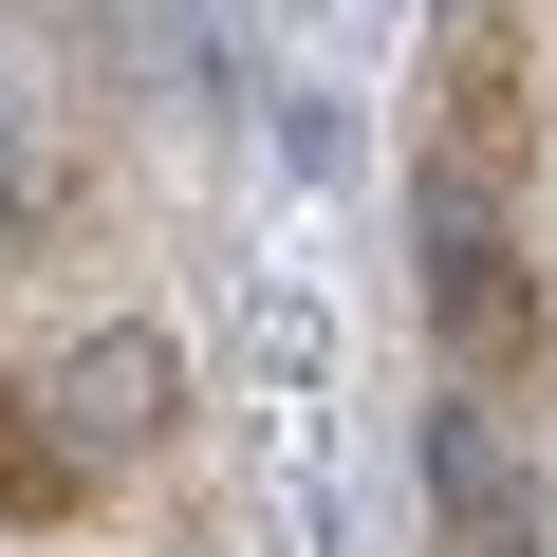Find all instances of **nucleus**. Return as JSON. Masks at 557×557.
Instances as JSON below:
<instances>
[{"label":"nucleus","mask_w":557,"mask_h":557,"mask_svg":"<svg viewBox=\"0 0 557 557\" xmlns=\"http://www.w3.org/2000/svg\"><path fill=\"white\" fill-rule=\"evenodd\" d=\"M428 539L446 557H557V502H539V446L502 428V391H428Z\"/></svg>","instance_id":"2"},{"label":"nucleus","mask_w":557,"mask_h":557,"mask_svg":"<svg viewBox=\"0 0 557 557\" xmlns=\"http://www.w3.org/2000/svg\"><path fill=\"white\" fill-rule=\"evenodd\" d=\"M94 483H112V465H94V446L57 428V391L20 372V391H0V520H75Z\"/></svg>","instance_id":"4"},{"label":"nucleus","mask_w":557,"mask_h":557,"mask_svg":"<svg viewBox=\"0 0 557 557\" xmlns=\"http://www.w3.org/2000/svg\"><path fill=\"white\" fill-rule=\"evenodd\" d=\"M57 205H75V168H57V131H38L20 94H0V242H38Z\"/></svg>","instance_id":"5"},{"label":"nucleus","mask_w":557,"mask_h":557,"mask_svg":"<svg viewBox=\"0 0 557 557\" xmlns=\"http://www.w3.org/2000/svg\"><path fill=\"white\" fill-rule=\"evenodd\" d=\"M409 242H428V335H446V372L465 391H502V372H539V260H520V223H502V186L446 149L428 186H409Z\"/></svg>","instance_id":"1"},{"label":"nucleus","mask_w":557,"mask_h":557,"mask_svg":"<svg viewBox=\"0 0 557 557\" xmlns=\"http://www.w3.org/2000/svg\"><path fill=\"white\" fill-rule=\"evenodd\" d=\"M38 391H57V428H75L94 465H149V446L186 428V354H168L149 317H94V335H75L57 372H38Z\"/></svg>","instance_id":"3"}]
</instances>
